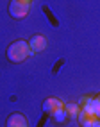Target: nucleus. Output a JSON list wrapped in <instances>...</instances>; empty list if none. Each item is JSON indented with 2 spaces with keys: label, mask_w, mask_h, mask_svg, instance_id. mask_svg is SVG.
<instances>
[{
  "label": "nucleus",
  "mask_w": 100,
  "mask_h": 127,
  "mask_svg": "<svg viewBox=\"0 0 100 127\" xmlns=\"http://www.w3.org/2000/svg\"><path fill=\"white\" fill-rule=\"evenodd\" d=\"M29 54H30V47H29L27 41H23V39L14 41V43H11L9 48H7V59H9L11 63H22Z\"/></svg>",
  "instance_id": "1"
},
{
  "label": "nucleus",
  "mask_w": 100,
  "mask_h": 127,
  "mask_svg": "<svg viewBox=\"0 0 100 127\" xmlns=\"http://www.w3.org/2000/svg\"><path fill=\"white\" fill-rule=\"evenodd\" d=\"M30 2H23V0H11L9 4V14L13 18H23L29 13Z\"/></svg>",
  "instance_id": "2"
},
{
  "label": "nucleus",
  "mask_w": 100,
  "mask_h": 127,
  "mask_svg": "<svg viewBox=\"0 0 100 127\" xmlns=\"http://www.w3.org/2000/svg\"><path fill=\"white\" fill-rule=\"evenodd\" d=\"M82 104H84L82 111H86L89 115H95V116L100 118V100H98V97L97 98H84Z\"/></svg>",
  "instance_id": "3"
},
{
  "label": "nucleus",
  "mask_w": 100,
  "mask_h": 127,
  "mask_svg": "<svg viewBox=\"0 0 100 127\" xmlns=\"http://www.w3.org/2000/svg\"><path fill=\"white\" fill-rule=\"evenodd\" d=\"M79 122H80L82 127H98L100 118L95 116V115H89V113H86V111H80V113H79Z\"/></svg>",
  "instance_id": "4"
},
{
  "label": "nucleus",
  "mask_w": 100,
  "mask_h": 127,
  "mask_svg": "<svg viewBox=\"0 0 100 127\" xmlns=\"http://www.w3.org/2000/svg\"><path fill=\"white\" fill-rule=\"evenodd\" d=\"M29 47H30L32 52H41V50H45V48H47V39H45V36H41V34L32 36L30 41H29Z\"/></svg>",
  "instance_id": "5"
},
{
  "label": "nucleus",
  "mask_w": 100,
  "mask_h": 127,
  "mask_svg": "<svg viewBox=\"0 0 100 127\" xmlns=\"http://www.w3.org/2000/svg\"><path fill=\"white\" fill-rule=\"evenodd\" d=\"M7 127H27V118L20 113H13L7 118Z\"/></svg>",
  "instance_id": "6"
},
{
  "label": "nucleus",
  "mask_w": 100,
  "mask_h": 127,
  "mask_svg": "<svg viewBox=\"0 0 100 127\" xmlns=\"http://www.w3.org/2000/svg\"><path fill=\"white\" fill-rule=\"evenodd\" d=\"M59 107H64V104L61 102L59 98H47L43 102V111L48 113V115H52L55 109H59Z\"/></svg>",
  "instance_id": "7"
},
{
  "label": "nucleus",
  "mask_w": 100,
  "mask_h": 127,
  "mask_svg": "<svg viewBox=\"0 0 100 127\" xmlns=\"http://www.w3.org/2000/svg\"><path fill=\"white\" fill-rule=\"evenodd\" d=\"M52 118H54V122H57V124H64L66 118H68V113H66L64 107H59V109H55V111L52 113Z\"/></svg>",
  "instance_id": "8"
},
{
  "label": "nucleus",
  "mask_w": 100,
  "mask_h": 127,
  "mask_svg": "<svg viewBox=\"0 0 100 127\" xmlns=\"http://www.w3.org/2000/svg\"><path fill=\"white\" fill-rule=\"evenodd\" d=\"M64 109H66V113H68V116H77L80 113V109H79L77 104H66Z\"/></svg>",
  "instance_id": "9"
},
{
  "label": "nucleus",
  "mask_w": 100,
  "mask_h": 127,
  "mask_svg": "<svg viewBox=\"0 0 100 127\" xmlns=\"http://www.w3.org/2000/svg\"><path fill=\"white\" fill-rule=\"evenodd\" d=\"M23 2H32V0H23Z\"/></svg>",
  "instance_id": "10"
},
{
  "label": "nucleus",
  "mask_w": 100,
  "mask_h": 127,
  "mask_svg": "<svg viewBox=\"0 0 100 127\" xmlns=\"http://www.w3.org/2000/svg\"><path fill=\"white\" fill-rule=\"evenodd\" d=\"M98 100H100V95H98Z\"/></svg>",
  "instance_id": "11"
},
{
  "label": "nucleus",
  "mask_w": 100,
  "mask_h": 127,
  "mask_svg": "<svg viewBox=\"0 0 100 127\" xmlns=\"http://www.w3.org/2000/svg\"><path fill=\"white\" fill-rule=\"evenodd\" d=\"M98 127H100V124H98Z\"/></svg>",
  "instance_id": "12"
}]
</instances>
